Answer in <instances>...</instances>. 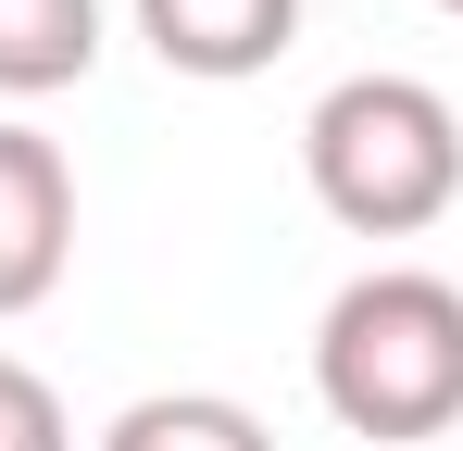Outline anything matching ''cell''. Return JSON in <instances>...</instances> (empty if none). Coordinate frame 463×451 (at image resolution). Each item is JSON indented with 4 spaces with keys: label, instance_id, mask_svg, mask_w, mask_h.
Instances as JSON below:
<instances>
[{
    "label": "cell",
    "instance_id": "3",
    "mask_svg": "<svg viewBox=\"0 0 463 451\" xmlns=\"http://www.w3.org/2000/svg\"><path fill=\"white\" fill-rule=\"evenodd\" d=\"M76 264V163L38 126H0V326L38 313Z\"/></svg>",
    "mask_w": 463,
    "mask_h": 451
},
{
    "label": "cell",
    "instance_id": "1",
    "mask_svg": "<svg viewBox=\"0 0 463 451\" xmlns=\"http://www.w3.org/2000/svg\"><path fill=\"white\" fill-rule=\"evenodd\" d=\"M313 401L351 439H451L463 427V289L426 264H376L313 326Z\"/></svg>",
    "mask_w": 463,
    "mask_h": 451
},
{
    "label": "cell",
    "instance_id": "7",
    "mask_svg": "<svg viewBox=\"0 0 463 451\" xmlns=\"http://www.w3.org/2000/svg\"><path fill=\"white\" fill-rule=\"evenodd\" d=\"M0 451H76L63 401H51V376H38V364H13V351H0Z\"/></svg>",
    "mask_w": 463,
    "mask_h": 451
},
{
    "label": "cell",
    "instance_id": "5",
    "mask_svg": "<svg viewBox=\"0 0 463 451\" xmlns=\"http://www.w3.org/2000/svg\"><path fill=\"white\" fill-rule=\"evenodd\" d=\"M100 63V0H0V101H51Z\"/></svg>",
    "mask_w": 463,
    "mask_h": 451
},
{
    "label": "cell",
    "instance_id": "8",
    "mask_svg": "<svg viewBox=\"0 0 463 451\" xmlns=\"http://www.w3.org/2000/svg\"><path fill=\"white\" fill-rule=\"evenodd\" d=\"M439 13H463V0H439Z\"/></svg>",
    "mask_w": 463,
    "mask_h": 451
},
{
    "label": "cell",
    "instance_id": "6",
    "mask_svg": "<svg viewBox=\"0 0 463 451\" xmlns=\"http://www.w3.org/2000/svg\"><path fill=\"white\" fill-rule=\"evenodd\" d=\"M100 451H276V427L226 389H151L100 427Z\"/></svg>",
    "mask_w": 463,
    "mask_h": 451
},
{
    "label": "cell",
    "instance_id": "2",
    "mask_svg": "<svg viewBox=\"0 0 463 451\" xmlns=\"http://www.w3.org/2000/svg\"><path fill=\"white\" fill-rule=\"evenodd\" d=\"M301 176L351 238H426L463 201V113L426 75H338L301 113Z\"/></svg>",
    "mask_w": 463,
    "mask_h": 451
},
{
    "label": "cell",
    "instance_id": "4",
    "mask_svg": "<svg viewBox=\"0 0 463 451\" xmlns=\"http://www.w3.org/2000/svg\"><path fill=\"white\" fill-rule=\"evenodd\" d=\"M138 38L163 51V75L238 88V75H263L301 38V0H138Z\"/></svg>",
    "mask_w": 463,
    "mask_h": 451
}]
</instances>
